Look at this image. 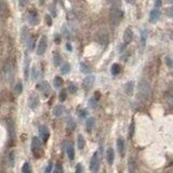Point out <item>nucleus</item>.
Returning a JSON list of instances; mask_svg holds the SVG:
<instances>
[{
    "label": "nucleus",
    "mask_w": 173,
    "mask_h": 173,
    "mask_svg": "<svg viewBox=\"0 0 173 173\" xmlns=\"http://www.w3.org/2000/svg\"><path fill=\"white\" fill-rule=\"evenodd\" d=\"M137 96L142 102H146L150 96V84L146 79H141L137 84Z\"/></svg>",
    "instance_id": "nucleus-1"
},
{
    "label": "nucleus",
    "mask_w": 173,
    "mask_h": 173,
    "mask_svg": "<svg viewBox=\"0 0 173 173\" xmlns=\"http://www.w3.org/2000/svg\"><path fill=\"white\" fill-rule=\"evenodd\" d=\"M122 11L118 8V7H113L111 9V12H109V20H111V25L114 26H117L119 24L121 18H122Z\"/></svg>",
    "instance_id": "nucleus-2"
},
{
    "label": "nucleus",
    "mask_w": 173,
    "mask_h": 173,
    "mask_svg": "<svg viewBox=\"0 0 173 173\" xmlns=\"http://www.w3.org/2000/svg\"><path fill=\"white\" fill-rule=\"evenodd\" d=\"M3 74H4V77L8 81H12L13 76H14V63L11 59H8L4 63V66H3Z\"/></svg>",
    "instance_id": "nucleus-3"
},
{
    "label": "nucleus",
    "mask_w": 173,
    "mask_h": 173,
    "mask_svg": "<svg viewBox=\"0 0 173 173\" xmlns=\"http://www.w3.org/2000/svg\"><path fill=\"white\" fill-rule=\"evenodd\" d=\"M32 152L36 158H40L42 155V149H41V141L39 140V137L34 136L32 140Z\"/></svg>",
    "instance_id": "nucleus-4"
},
{
    "label": "nucleus",
    "mask_w": 173,
    "mask_h": 173,
    "mask_svg": "<svg viewBox=\"0 0 173 173\" xmlns=\"http://www.w3.org/2000/svg\"><path fill=\"white\" fill-rule=\"evenodd\" d=\"M90 170L92 173H97L100 170V157L99 152H94L90 161Z\"/></svg>",
    "instance_id": "nucleus-5"
},
{
    "label": "nucleus",
    "mask_w": 173,
    "mask_h": 173,
    "mask_svg": "<svg viewBox=\"0 0 173 173\" xmlns=\"http://www.w3.org/2000/svg\"><path fill=\"white\" fill-rule=\"evenodd\" d=\"M48 48V38L47 36H42L39 40L38 47H37V54L38 55H43Z\"/></svg>",
    "instance_id": "nucleus-6"
},
{
    "label": "nucleus",
    "mask_w": 173,
    "mask_h": 173,
    "mask_svg": "<svg viewBox=\"0 0 173 173\" xmlns=\"http://www.w3.org/2000/svg\"><path fill=\"white\" fill-rule=\"evenodd\" d=\"M39 136L41 139V141L43 143H45L50 137V131L47 125H40L39 127Z\"/></svg>",
    "instance_id": "nucleus-7"
},
{
    "label": "nucleus",
    "mask_w": 173,
    "mask_h": 173,
    "mask_svg": "<svg viewBox=\"0 0 173 173\" xmlns=\"http://www.w3.org/2000/svg\"><path fill=\"white\" fill-rule=\"evenodd\" d=\"M39 97L38 95H36V94H30L29 99H28V105H29V107L32 108V109H37L39 106Z\"/></svg>",
    "instance_id": "nucleus-8"
},
{
    "label": "nucleus",
    "mask_w": 173,
    "mask_h": 173,
    "mask_svg": "<svg viewBox=\"0 0 173 173\" xmlns=\"http://www.w3.org/2000/svg\"><path fill=\"white\" fill-rule=\"evenodd\" d=\"M37 89L40 90V91L43 93V95L45 96H48L51 92L50 86H49V84L47 82V81H42V82L37 84Z\"/></svg>",
    "instance_id": "nucleus-9"
},
{
    "label": "nucleus",
    "mask_w": 173,
    "mask_h": 173,
    "mask_svg": "<svg viewBox=\"0 0 173 173\" xmlns=\"http://www.w3.org/2000/svg\"><path fill=\"white\" fill-rule=\"evenodd\" d=\"M137 162H136V159L134 157H130L129 158V161H128V170L130 173H137Z\"/></svg>",
    "instance_id": "nucleus-10"
},
{
    "label": "nucleus",
    "mask_w": 173,
    "mask_h": 173,
    "mask_svg": "<svg viewBox=\"0 0 173 173\" xmlns=\"http://www.w3.org/2000/svg\"><path fill=\"white\" fill-rule=\"evenodd\" d=\"M94 80H95L94 76H92V75L86 76L84 79V81H82V88H84V90H89L90 88L93 86V84H94Z\"/></svg>",
    "instance_id": "nucleus-11"
},
{
    "label": "nucleus",
    "mask_w": 173,
    "mask_h": 173,
    "mask_svg": "<svg viewBox=\"0 0 173 173\" xmlns=\"http://www.w3.org/2000/svg\"><path fill=\"white\" fill-rule=\"evenodd\" d=\"M132 39H133V30L131 29V27H128L123 34V43L129 45L132 41Z\"/></svg>",
    "instance_id": "nucleus-12"
},
{
    "label": "nucleus",
    "mask_w": 173,
    "mask_h": 173,
    "mask_svg": "<svg viewBox=\"0 0 173 173\" xmlns=\"http://www.w3.org/2000/svg\"><path fill=\"white\" fill-rule=\"evenodd\" d=\"M28 22H29L30 25H37L39 23V18L36 10L29 11V13H28Z\"/></svg>",
    "instance_id": "nucleus-13"
},
{
    "label": "nucleus",
    "mask_w": 173,
    "mask_h": 173,
    "mask_svg": "<svg viewBox=\"0 0 173 173\" xmlns=\"http://www.w3.org/2000/svg\"><path fill=\"white\" fill-rule=\"evenodd\" d=\"M29 64H30V57L28 54H25L24 57V77L25 79H28L29 77Z\"/></svg>",
    "instance_id": "nucleus-14"
},
{
    "label": "nucleus",
    "mask_w": 173,
    "mask_h": 173,
    "mask_svg": "<svg viewBox=\"0 0 173 173\" xmlns=\"http://www.w3.org/2000/svg\"><path fill=\"white\" fill-rule=\"evenodd\" d=\"M159 18H160V11L158 9H154L150 11V14H149V20L152 23H156V22L159 21Z\"/></svg>",
    "instance_id": "nucleus-15"
},
{
    "label": "nucleus",
    "mask_w": 173,
    "mask_h": 173,
    "mask_svg": "<svg viewBox=\"0 0 173 173\" xmlns=\"http://www.w3.org/2000/svg\"><path fill=\"white\" fill-rule=\"evenodd\" d=\"M106 159H107V163L109 166L114 163V160H115V152H114V149L111 147L107 149V152H106Z\"/></svg>",
    "instance_id": "nucleus-16"
},
{
    "label": "nucleus",
    "mask_w": 173,
    "mask_h": 173,
    "mask_svg": "<svg viewBox=\"0 0 173 173\" xmlns=\"http://www.w3.org/2000/svg\"><path fill=\"white\" fill-rule=\"evenodd\" d=\"M64 113H65V107L63 105H57L53 109V115L55 117H61L62 115H64Z\"/></svg>",
    "instance_id": "nucleus-17"
},
{
    "label": "nucleus",
    "mask_w": 173,
    "mask_h": 173,
    "mask_svg": "<svg viewBox=\"0 0 173 173\" xmlns=\"http://www.w3.org/2000/svg\"><path fill=\"white\" fill-rule=\"evenodd\" d=\"M117 149H118L120 155H123V152H125V140L122 137H119L117 140Z\"/></svg>",
    "instance_id": "nucleus-18"
},
{
    "label": "nucleus",
    "mask_w": 173,
    "mask_h": 173,
    "mask_svg": "<svg viewBox=\"0 0 173 173\" xmlns=\"http://www.w3.org/2000/svg\"><path fill=\"white\" fill-rule=\"evenodd\" d=\"M8 130H9V135L11 139H14L15 136V125L13 122L12 120H10L9 122H8Z\"/></svg>",
    "instance_id": "nucleus-19"
},
{
    "label": "nucleus",
    "mask_w": 173,
    "mask_h": 173,
    "mask_svg": "<svg viewBox=\"0 0 173 173\" xmlns=\"http://www.w3.org/2000/svg\"><path fill=\"white\" fill-rule=\"evenodd\" d=\"M95 125V119L93 118V117H90L89 119H86V131L88 132H91L92 131L93 127Z\"/></svg>",
    "instance_id": "nucleus-20"
},
{
    "label": "nucleus",
    "mask_w": 173,
    "mask_h": 173,
    "mask_svg": "<svg viewBox=\"0 0 173 173\" xmlns=\"http://www.w3.org/2000/svg\"><path fill=\"white\" fill-rule=\"evenodd\" d=\"M84 145H86V141H84V137L82 134H79L77 136V146H78V149H82L84 148Z\"/></svg>",
    "instance_id": "nucleus-21"
},
{
    "label": "nucleus",
    "mask_w": 173,
    "mask_h": 173,
    "mask_svg": "<svg viewBox=\"0 0 173 173\" xmlns=\"http://www.w3.org/2000/svg\"><path fill=\"white\" fill-rule=\"evenodd\" d=\"M66 152H67V156H68V158L70 160H74L75 158V149L73 147L72 144H68L67 147H66Z\"/></svg>",
    "instance_id": "nucleus-22"
},
{
    "label": "nucleus",
    "mask_w": 173,
    "mask_h": 173,
    "mask_svg": "<svg viewBox=\"0 0 173 173\" xmlns=\"http://www.w3.org/2000/svg\"><path fill=\"white\" fill-rule=\"evenodd\" d=\"M133 86H134V84H133L132 81H129V82L125 84V93H127L128 95H131L132 93H133Z\"/></svg>",
    "instance_id": "nucleus-23"
},
{
    "label": "nucleus",
    "mask_w": 173,
    "mask_h": 173,
    "mask_svg": "<svg viewBox=\"0 0 173 173\" xmlns=\"http://www.w3.org/2000/svg\"><path fill=\"white\" fill-rule=\"evenodd\" d=\"M61 61H62V57H61V54H59L57 51H54L53 52V63L55 66H59L61 64Z\"/></svg>",
    "instance_id": "nucleus-24"
},
{
    "label": "nucleus",
    "mask_w": 173,
    "mask_h": 173,
    "mask_svg": "<svg viewBox=\"0 0 173 173\" xmlns=\"http://www.w3.org/2000/svg\"><path fill=\"white\" fill-rule=\"evenodd\" d=\"M14 161H15V154L14 152H11L8 156V167L12 168L14 166Z\"/></svg>",
    "instance_id": "nucleus-25"
},
{
    "label": "nucleus",
    "mask_w": 173,
    "mask_h": 173,
    "mask_svg": "<svg viewBox=\"0 0 173 173\" xmlns=\"http://www.w3.org/2000/svg\"><path fill=\"white\" fill-rule=\"evenodd\" d=\"M111 70V74H113L114 76H117V75L120 74V72H121V66H120L119 64H113Z\"/></svg>",
    "instance_id": "nucleus-26"
},
{
    "label": "nucleus",
    "mask_w": 173,
    "mask_h": 173,
    "mask_svg": "<svg viewBox=\"0 0 173 173\" xmlns=\"http://www.w3.org/2000/svg\"><path fill=\"white\" fill-rule=\"evenodd\" d=\"M69 72H70V65H69L68 63H64V64L61 66V73H62L63 75H66V74H68Z\"/></svg>",
    "instance_id": "nucleus-27"
},
{
    "label": "nucleus",
    "mask_w": 173,
    "mask_h": 173,
    "mask_svg": "<svg viewBox=\"0 0 173 173\" xmlns=\"http://www.w3.org/2000/svg\"><path fill=\"white\" fill-rule=\"evenodd\" d=\"M53 84H54V86H55V88H61L63 84V79L60 77V76H56V77L54 78Z\"/></svg>",
    "instance_id": "nucleus-28"
},
{
    "label": "nucleus",
    "mask_w": 173,
    "mask_h": 173,
    "mask_svg": "<svg viewBox=\"0 0 173 173\" xmlns=\"http://www.w3.org/2000/svg\"><path fill=\"white\" fill-rule=\"evenodd\" d=\"M22 173H33L32 172V168H30V164L28 162H25L22 167Z\"/></svg>",
    "instance_id": "nucleus-29"
},
{
    "label": "nucleus",
    "mask_w": 173,
    "mask_h": 173,
    "mask_svg": "<svg viewBox=\"0 0 173 173\" xmlns=\"http://www.w3.org/2000/svg\"><path fill=\"white\" fill-rule=\"evenodd\" d=\"M75 127H76V122H75V120L73 119L72 117H69L68 119H67V128L69 130H74Z\"/></svg>",
    "instance_id": "nucleus-30"
},
{
    "label": "nucleus",
    "mask_w": 173,
    "mask_h": 173,
    "mask_svg": "<svg viewBox=\"0 0 173 173\" xmlns=\"http://www.w3.org/2000/svg\"><path fill=\"white\" fill-rule=\"evenodd\" d=\"M6 11H7V4L4 2V0H0V16L2 14H4Z\"/></svg>",
    "instance_id": "nucleus-31"
},
{
    "label": "nucleus",
    "mask_w": 173,
    "mask_h": 173,
    "mask_svg": "<svg viewBox=\"0 0 173 173\" xmlns=\"http://www.w3.org/2000/svg\"><path fill=\"white\" fill-rule=\"evenodd\" d=\"M141 40H142V47H145V43H146V39H147V32L146 30H143L142 32V35H141Z\"/></svg>",
    "instance_id": "nucleus-32"
},
{
    "label": "nucleus",
    "mask_w": 173,
    "mask_h": 173,
    "mask_svg": "<svg viewBox=\"0 0 173 173\" xmlns=\"http://www.w3.org/2000/svg\"><path fill=\"white\" fill-rule=\"evenodd\" d=\"M77 90H78V88H77V86L75 84H68V91H69V93H72V94H74V93H76L77 92Z\"/></svg>",
    "instance_id": "nucleus-33"
},
{
    "label": "nucleus",
    "mask_w": 173,
    "mask_h": 173,
    "mask_svg": "<svg viewBox=\"0 0 173 173\" xmlns=\"http://www.w3.org/2000/svg\"><path fill=\"white\" fill-rule=\"evenodd\" d=\"M22 91H23V86H22V82L21 81H18V84L15 86V92L18 93V94H21Z\"/></svg>",
    "instance_id": "nucleus-34"
},
{
    "label": "nucleus",
    "mask_w": 173,
    "mask_h": 173,
    "mask_svg": "<svg viewBox=\"0 0 173 173\" xmlns=\"http://www.w3.org/2000/svg\"><path fill=\"white\" fill-rule=\"evenodd\" d=\"M54 173H64V170H63V166L61 162H57L56 166H55V170H54Z\"/></svg>",
    "instance_id": "nucleus-35"
},
{
    "label": "nucleus",
    "mask_w": 173,
    "mask_h": 173,
    "mask_svg": "<svg viewBox=\"0 0 173 173\" xmlns=\"http://www.w3.org/2000/svg\"><path fill=\"white\" fill-rule=\"evenodd\" d=\"M90 67L89 66H86L84 63H81V72L84 73V74H86V73H90Z\"/></svg>",
    "instance_id": "nucleus-36"
},
{
    "label": "nucleus",
    "mask_w": 173,
    "mask_h": 173,
    "mask_svg": "<svg viewBox=\"0 0 173 173\" xmlns=\"http://www.w3.org/2000/svg\"><path fill=\"white\" fill-rule=\"evenodd\" d=\"M66 96H67V94H66V91H65V90H62V91L60 92V97H59V99H60L61 102H64L66 100Z\"/></svg>",
    "instance_id": "nucleus-37"
},
{
    "label": "nucleus",
    "mask_w": 173,
    "mask_h": 173,
    "mask_svg": "<svg viewBox=\"0 0 173 173\" xmlns=\"http://www.w3.org/2000/svg\"><path fill=\"white\" fill-rule=\"evenodd\" d=\"M34 47H35V38L32 37L28 41V48H29V50H34Z\"/></svg>",
    "instance_id": "nucleus-38"
},
{
    "label": "nucleus",
    "mask_w": 173,
    "mask_h": 173,
    "mask_svg": "<svg viewBox=\"0 0 173 173\" xmlns=\"http://www.w3.org/2000/svg\"><path fill=\"white\" fill-rule=\"evenodd\" d=\"M52 168H53V163L52 162H49L48 166H47V168H45V173H51V171H52Z\"/></svg>",
    "instance_id": "nucleus-39"
},
{
    "label": "nucleus",
    "mask_w": 173,
    "mask_h": 173,
    "mask_svg": "<svg viewBox=\"0 0 173 173\" xmlns=\"http://www.w3.org/2000/svg\"><path fill=\"white\" fill-rule=\"evenodd\" d=\"M90 104L92 106L93 108L97 107V100H95V97H93V99L90 100Z\"/></svg>",
    "instance_id": "nucleus-40"
},
{
    "label": "nucleus",
    "mask_w": 173,
    "mask_h": 173,
    "mask_svg": "<svg viewBox=\"0 0 173 173\" xmlns=\"http://www.w3.org/2000/svg\"><path fill=\"white\" fill-rule=\"evenodd\" d=\"M45 21H47V24L49 25V26H51L52 25V18H51L50 15H45Z\"/></svg>",
    "instance_id": "nucleus-41"
},
{
    "label": "nucleus",
    "mask_w": 173,
    "mask_h": 173,
    "mask_svg": "<svg viewBox=\"0 0 173 173\" xmlns=\"http://www.w3.org/2000/svg\"><path fill=\"white\" fill-rule=\"evenodd\" d=\"M75 173H82V166H81V163H78L77 167H76V171H75Z\"/></svg>",
    "instance_id": "nucleus-42"
},
{
    "label": "nucleus",
    "mask_w": 173,
    "mask_h": 173,
    "mask_svg": "<svg viewBox=\"0 0 173 173\" xmlns=\"http://www.w3.org/2000/svg\"><path fill=\"white\" fill-rule=\"evenodd\" d=\"M161 4H162V0H155V7H156V9L160 8Z\"/></svg>",
    "instance_id": "nucleus-43"
},
{
    "label": "nucleus",
    "mask_w": 173,
    "mask_h": 173,
    "mask_svg": "<svg viewBox=\"0 0 173 173\" xmlns=\"http://www.w3.org/2000/svg\"><path fill=\"white\" fill-rule=\"evenodd\" d=\"M111 1L114 4V7H118L120 4V2H121V0H111Z\"/></svg>",
    "instance_id": "nucleus-44"
},
{
    "label": "nucleus",
    "mask_w": 173,
    "mask_h": 173,
    "mask_svg": "<svg viewBox=\"0 0 173 173\" xmlns=\"http://www.w3.org/2000/svg\"><path fill=\"white\" fill-rule=\"evenodd\" d=\"M20 1V6L21 7H25L28 2V0H18Z\"/></svg>",
    "instance_id": "nucleus-45"
},
{
    "label": "nucleus",
    "mask_w": 173,
    "mask_h": 173,
    "mask_svg": "<svg viewBox=\"0 0 173 173\" xmlns=\"http://www.w3.org/2000/svg\"><path fill=\"white\" fill-rule=\"evenodd\" d=\"M166 62H167V65L169 66V67L172 66V61H171L170 57H166Z\"/></svg>",
    "instance_id": "nucleus-46"
},
{
    "label": "nucleus",
    "mask_w": 173,
    "mask_h": 173,
    "mask_svg": "<svg viewBox=\"0 0 173 173\" xmlns=\"http://www.w3.org/2000/svg\"><path fill=\"white\" fill-rule=\"evenodd\" d=\"M133 132H134V123H132V125H131V129H130L129 135H130V136H132V135H133Z\"/></svg>",
    "instance_id": "nucleus-47"
},
{
    "label": "nucleus",
    "mask_w": 173,
    "mask_h": 173,
    "mask_svg": "<svg viewBox=\"0 0 173 173\" xmlns=\"http://www.w3.org/2000/svg\"><path fill=\"white\" fill-rule=\"evenodd\" d=\"M167 13H168V16L172 18V8H171V7L167 9Z\"/></svg>",
    "instance_id": "nucleus-48"
},
{
    "label": "nucleus",
    "mask_w": 173,
    "mask_h": 173,
    "mask_svg": "<svg viewBox=\"0 0 173 173\" xmlns=\"http://www.w3.org/2000/svg\"><path fill=\"white\" fill-rule=\"evenodd\" d=\"M86 115H88V111H86V109H82V111H81L80 116H81V117H84V116H86Z\"/></svg>",
    "instance_id": "nucleus-49"
},
{
    "label": "nucleus",
    "mask_w": 173,
    "mask_h": 173,
    "mask_svg": "<svg viewBox=\"0 0 173 173\" xmlns=\"http://www.w3.org/2000/svg\"><path fill=\"white\" fill-rule=\"evenodd\" d=\"M67 45V50L72 51V45H69V43H67V45Z\"/></svg>",
    "instance_id": "nucleus-50"
},
{
    "label": "nucleus",
    "mask_w": 173,
    "mask_h": 173,
    "mask_svg": "<svg viewBox=\"0 0 173 173\" xmlns=\"http://www.w3.org/2000/svg\"><path fill=\"white\" fill-rule=\"evenodd\" d=\"M125 1H127L128 3H133L135 1V0H125Z\"/></svg>",
    "instance_id": "nucleus-51"
},
{
    "label": "nucleus",
    "mask_w": 173,
    "mask_h": 173,
    "mask_svg": "<svg viewBox=\"0 0 173 173\" xmlns=\"http://www.w3.org/2000/svg\"><path fill=\"white\" fill-rule=\"evenodd\" d=\"M53 1H54V2H55V3H56L57 1H59V0H53Z\"/></svg>",
    "instance_id": "nucleus-52"
}]
</instances>
